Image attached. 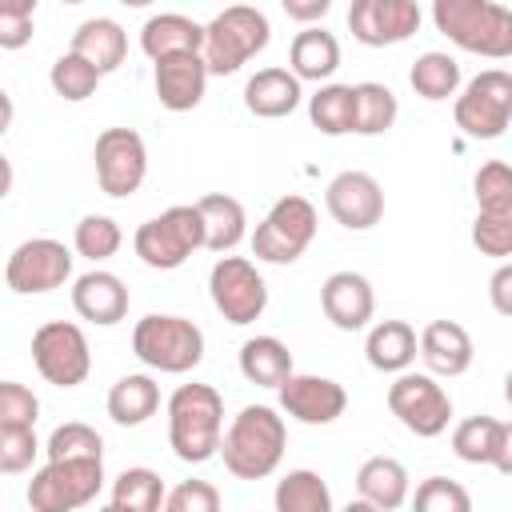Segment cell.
Segmentation results:
<instances>
[{
  "label": "cell",
  "instance_id": "cell-1",
  "mask_svg": "<svg viewBox=\"0 0 512 512\" xmlns=\"http://www.w3.org/2000/svg\"><path fill=\"white\" fill-rule=\"evenodd\" d=\"M284 444H288L284 416H276V408L268 404H248L232 416L220 440V456L236 480H264L280 468Z\"/></svg>",
  "mask_w": 512,
  "mask_h": 512
},
{
  "label": "cell",
  "instance_id": "cell-2",
  "mask_svg": "<svg viewBox=\"0 0 512 512\" xmlns=\"http://www.w3.org/2000/svg\"><path fill=\"white\" fill-rule=\"evenodd\" d=\"M224 440V400L212 384H180L168 396V444L184 464H204Z\"/></svg>",
  "mask_w": 512,
  "mask_h": 512
},
{
  "label": "cell",
  "instance_id": "cell-3",
  "mask_svg": "<svg viewBox=\"0 0 512 512\" xmlns=\"http://www.w3.org/2000/svg\"><path fill=\"white\" fill-rule=\"evenodd\" d=\"M436 28L464 52L508 60L512 56V8L496 0H436Z\"/></svg>",
  "mask_w": 512,
  "mask_h": 512
},
{
  "label": "cell",
  "instance_id": "cell-4",
  "mask_svg": "<svg viewBox=\"0 0 512 512\" xmlns=\"http://www.w3.org/2000/svg\"><path fill=\"white\" fill-rule=\"evenodd\" d=\"M272 40L268 16L252 4H232L224 12H216L204 24V64L208 76H232L244 68V60H252L256 52H264Z\"/></svg>",
  "mask_w": 512,
  "mask_h": 512
},
{
  "label": "cell",
  "instance_id": "cell-5",
  "mask_svg": "<svg viewBox=\"0 0 512 512\" xmlns=\"http://www.w3.org/2000/svg\"><path fill=\"white\" fill-rule=\"evenodd\" d=\"M132 352L140 364L156 368V372H192L204 360V332L184 320V316H164L152 312L144 320H136L132 328Z\"/></svg>",
  "mask_w": 512,
  "mask_h": 512
},
{
  "label": "cell",
  "instance_id": "cell-6",
  "mask_svg": "<svg viewBox=\"0 0 512 512\" xmlns=\"http://www.w3.org/2000/svg\"><path fill=\"white\" fill-rule=\"evenodd\" d=\"M472 192H476L472 244L492 260L512 256V164L504 160L480 164L472 176Z\"/></svg>",
  "mask_w": 512,
  "mask_h": 512
},
{
  "label": "cell",
  "instance_id": "cell-7",
  "mask_svg": "<svg viewBox=\"0 0 512 512\" xmlns=\"http://www.w3.org/2000/svg\"><path fill=\"white\" fill-rule=\"evenodd\" d=\"M132 248L148 268H160V272L180 268L196 248H204V216H200V208L196 204H172L168 212L144 220L136 228V236H132Z\"/></svg>",
  "mask_w": 512,
  "mask_h": 512
},
{
  "label": "cell",
  "instance_id": "cell-8",
  "mask_svg": "<svg viewBox=\"0 0 512 512\" xmlns=\"http://www.w3.org/2000/svg\"><path fill=\"white\" fill-rule=\"evenodd\" d=\"M456 128L472 140H496L512 124V72L504 68H484L476 72L464 92L452 104Z\"/></svg>",
  "mask_w": 512,
  "mask_h": 512
},
{
  "label": "cell",
  "instance_id": "cell-9",
  "mask_svg": "<svg viewBox=\"0 0 512 512\" xmlns=\"http://www.w3.org/2000/svg\"><path fill=\"white\" fill-rule=\"evenodd\" d=\"M312 236H316V208H312V200L288 192V196H280V200L268 208V216L256 224V232H252V252H256V260H264V264H292V260H300V256L308 252Z\"/></svg>",
  "mask_w": 512,
  "mask_h": 512
},
{
  "label": "cell",
  "instance_id": "cell-10",
  "mask_svg": "<svg viewBox=\"0 0 512 512\" xmlns=\"http://www.w3.org/2000/svg\"><path fill=\"white\" fill-rule=\"evenodd\" d=\"M104 488V460H48L28 480L32 512H76Z\"/></svg>",
  "mask_w": 512,
  "mask_h": 512
},
{
  "label": "cell",
  "instance_id": "cell-11",
  "mask_svg": "<svg viewBox=\"0 0 512 512\" xmlns=\"http://www.w3.org/2000/svg\"><path fill=\"white\" fill-rule=\"evenodd\" d=\"M32 364L56 388H76L92 372L88 336L72 320H48L32 332Z\"/></svg>",
  "mask_w": 512,
  "mask_h": 512
},
{
  "label": "cell",
  "instance_id": "cell-12",
  "mask_svg": "<svg viewBox=\"0 0 512 512\" xmlns=\"http://www.w3.org/2000/svg\"><path fill=\"white\" fill-rule=\"evenodd\" d=\"M388 412L420 440H432L452 420V400L428 372H400L388 384Z\"/></svg>",
  "mask_w": 512,
  "mask_h": 512
},
{
  "label": "cell",
  "instance_id": "cell-13",
  "mask_svg": "<svg viewBox=\"0 0 512 512\" xmlns=\"http://www.w3.org/2000/svg\"><path fill=\"white\" fill-rule=\"evenodd\" d=\"M208 292L228 324H252L268 308V284L248 256H220L208 272Z\"/></svg>",
  "mask_w": 512,
  "mask_h": 512
},
{
  "label": "cell",
  "instance_id": "cell-14",
  "mask_svg": "<svg viewBox=\"0 0 512 512\" xmlns=\"http://www.w3.org/2000/svg\"><path fill=\"white\" fill-rule=\"evenodd\" d=\"M92 160H96L100 192L116 196V200L132 196L148 176V148H144L140 132H132V128H104L96 136Z\"/></svg>",
  "mask_w": 512,
  "mask_h": 512
},
{
  "label": "cell",
  "instance_id": "cell-15",
  "mask_svg": "<svg viewBox=\"0 0 512 512\" xmlns=\"http://www.w3.org/2000/svg\"><path fill=\"white\" fill-rule=\"evenodd\" d=\"M68 276H72V252L52 236H32L16 244L4 264V280L16 296H40L64 288Z\"/></svg>",
  "mask_w": 512,
  "mask_h": 512
},
{
  "label": "cell",
  "instance_id": "cell-16",
  "mask_svg": "<svg viewBox=\"0 0 512 512\" xmlns=\"http://www.w3.org/2000/svg\"><path fill=\"white\" fill-rule=\"evenodd\" d=\"M324 204H328V212H332V220L340 228L368 232L384 216V188H380L376 176L348 168V172L332 176V184L324 188Z\"/></svg>",
  "mask_w": 512,
  "mask_h": 512
},
{
  "label": "cell",
  "instance_id": "cell-17",
  "mask_svg": "<svg viewBox=\"0 0 512 512\" xmlns=\"http://www.w3.org/2000/svg\"><path fill=\"white\" fill-rule=\"evenodd\" d=\"M348 28L368 48L404 44L420 28V4H412V0H352Z\"/></svg>",
  "mask_w": 512,
  "mask_h": 512
},
{
  "label": "cell",
  "instance_id": "cell-18",
  "mask_svg": "<svg viewBox=\"0 0 512 512\" xmlns=\"http://www.w3.org/2000/svg\"><path fill=\"white\" fill-rule=\"evenodd\" d=\"M276 392H280V408H284L292 420L312 424V428L340 420L344 408H348L344 384H336V380H328V376H316V372H292Z\"/></svg>",
  "mask_w": 512,
  "mask_h": 512
},
{
  "label": "cell",
  "instance_id": "cell-19",
  "mask_svg": "<svg viewBox=\"0 0 512 512\" xmlns=\"http://www.w3.org/2000/svg\"><path fill=\"white\" fill-rule=\"evenodd\" d=\"M320 308L340 332H360L376 312V292L360 272H332L320 284Z\"/></svg>",
  "mask_w": 512,
  "mask_h": 512
},
{
  "label": "cell",
  "instance_id": "cell-20",
  "mask_svg": "<svg viewBox=\"0 0 512 512\" xmlns=\"http://www.w3.org/2000/svg\"><path fill=\"white\" fill-rule=\"evenodd\" d=\"M152 84H156V100H160L168 112H192V108L204 100L208 64H204V56H200V52L156 60Z\"/></svg>",
  "mask_w": 512,
  "mask_h": 512
},
{
  "label": "cell",
  "instance_id": "cell-21",
  "mask_svg": "<svg viewBox=\"0 0 512 512\" xmlns=\"http://www.w3.org/2000/svg\"><path fill=\"white\" fill-rule=\"evenodd\" d=\"M72 308L80 320L88 324H120L128 316V288L116 272H104V268H92L84 276H76L72 284Z\"/></svg>",
  "mask_w": 512,
  "mask_h": 512
},
{
  "label": "cell",
  "instance_id": "cell-22",
  "mask_svg": "<svg viewBox=\"0 0 512 512\" xmlns=\"http://www.w3.org/2000/svg\"><path fill=\"white\" fill-rule=\"evenodd\" d=\"M472 336L456 320H432L420 332V360L428 364L432 376H464L472 368Z\"/></svg>",
  "mask_w": 512,
  "mask_h": 512
},
{
  "label": "cell",
  "instance_id": "cell-23",
  "mask_svg": "<svg viewBox=\"0 0 512 512\" xmlns=\"http://www.w3.org/2000/svg\"><path fill=\"white\" fill-rule=\"evenodd\" d=\"M140 48H144V56H152V64L168 60V56L204 52V24H196L192 16H180V12H156L140 28Z\"/></svg>",
  "mask_w": 512,
  "mask_h": 512
},
{
  "label": "cell",
  "instance_id": "cell-24",
  "mask_svg": "<svg viewBox=\"0 0 512 512\" xmlns=\"http://www.w3.org/2000/svg\"><path fill=\"white\" fill-rule=\"evenodd\" d=\"M300 80L288 68H260L244 84V108L260 120H280L300 108Z\"/></svg>",
  "mask_w": 512,
  "mask_h": 512
},
{
  "label": "cell",
  "instance_id": "cell-25",
  "mask_svg": "<svg viewBox=\"0 0 512 512\" xmlns=\"http://www.w3.org/2000/svg\"><path fill=\"white\" fill-rule=\"evenodd\" d=\"M68 52L84 56L100 76H108V72H116V68L124 64V56H128V32H124L116 20L96 16V20H84V24L72 32V48H68Z\"/></svg>",
  "mask_w": 512,
  "mask_h": 512
},
{
  "label": "cell",
  "instance_id": "cell-26",
  "mask_svg": "<svg viewBox=\"0 0 512 512\" xmlns=\"http://www.w3.org/2000/svg\"><path fill=\"white\" fill-rule=\"evenodd\" d=\"M416 352H420V336L412 332L408 320H380V324H372V332L364 340V356L376 372H396L400 376V372L412 368Z\"/></svg>",
  "mask_w": 512,
  "mask_h": 512
},
{
  "label": "cell",
  "instance_id": "cell-27",
  "mask_svg": "<svg viewBox=\"0 0 512 512\" xmlns=\"http://www.w3.org/2000/svg\"><path fill=\"white\" fill-rule=\"evenodd\" d=\"M288 64H292V76L296 80H328L336 68H340V40L320 28V24H308L304 32L292 36V48H288Z\"/></svg>",
  "mask_w": 512,
  "mask_h": 512
},
{
  "label": "cell",
  "instance_id": "cell-28",
  "mask_svg": "<svg viewBox=\"0 0 512 512\" xmlns=\"http://www.w3.org/2000/svg\"><path fill=\"white\" fill-rule=\"evenodd\" d=\"M356 492L380 512H396L408 500V468L396 456H368L356 472Z\"/></svg>",
  "mask_w": 512,
  "mask_h": 512
},
{
  "label": "cell",
  "instance_id": "cell-29",
  "mask_svg": "<svg viewBox=\"0 0 512 512\" xmlns=\"http://www.w3.org/2000/svg\"><path fill=\"white\" fill-rule=\"evenodd\" d=\"M196 208H200V216H204V248H212V252H232V248L244 240L248 216H244V204H240L236 196L208 192V196L196 200Z\"/></svg>",
  "mask_w": 512,
  "mask_h": 512
},
{
  "label": "cell",
  "instance_id": "cell-30",
  "mask_svg": "<svg viewBox=\"0 0 512 512\" xmlns=\"http://www.w3.org/2000/svg\"><path fill=\"white\" fill-rule=\"evenodd\" d=\"M160 408V384L144 372H128L108 388V416L120 428H136Z\"/></svg>",
  "mask_w": 512,
  "mask_h": 512
},
{
  "label": "cell",
  "instance_id": "cell-31",
  "mask_svg": "<svg viewBox=\"0 0 512 512\" xmlns=\"http://www.w3.org/2000/svg\"><path fill=\"white\" fill-rule=\"evenodd\" d=\"M240 372L248 384L260 388H280L292 376V352L276 336H252L240 344Z\"/></svg>",
  "mask_w": 512,
  "mask_h": 512
},
{
  "label": "cell",
  "instance_id": "cell-32",
  "mask_svg": "<svg viewBox=\"0 0 512 512\" xmlns=\"http://www.w3.org/2000/svg\"><path fill=\"white\" fill-rule=\"evenodd\" d=\"M308 120L324 136L356 132V84H320L316 96H308Z\"/></svg>",
  "mask_w": 512,
  "mask_h": 512
},
{
  "label": "cell",
  "instance_id": "cell-33",
  "mask_svg": "<svg viewBox=\"0 0 512 512\" xmlns=\"http://www.w3.org/2000/svg\"><path fill=\"white\" fill-rule=\"evenodd\" d=\"M272 504H276V512H332V492L320 472L292 468L288 476L276 480Z\"/></svg>",
  "mask_w": 512,
  "mask_h": 512
},
{
  "label": "cell",
  "instance_id": "cell-34",
  "mask_svg": "<svg viewBox=\"0 0 512 512\" xmlns=\"http://www.w3.org/2000/svg\"><path fill=\"white\" fill-rule=\"evenodd\" d=\"M408 84H412V92L416 96H424V100H448V96H456V88H460V64L448 56V52H420L416 60H412V72H408Z\"/></svg>",
  "mask_w": 512,
  "mask_h": 512
},
{
  "label": "cell",
  "instance_id": "cell-35",
  "mask_svg": "<svg viewBox=\"0 0 512 512\" xmlns=\"http://www.w3.org/2000/svg\"><path fill=\"white\" fill-rule=\"evenodd\" d=\"M164 500H168V488L152 468H124L112 480V504L128 512H164Z\"/></svg>",
  "mask_w": 512,
  "mask_h": 512
},
{
  "label": "cell",
  "instance_id": "cell-36",
  "mask_svg": "<svg viewBox=\"0 0 512 512\" xmlns=\"http://www.w3.org/2000/svg\"><path fill=\"white\" fill-rule=\"evenodd\" d=\"M396 116H400V104L388 84H376V80L356 84V136H380L396 124Z\"/></svg>",
  "mask_w": 512,
  "mask_h": 512
},
{
  "label": "cell",
  "instance_id": "cell-37",
  "mask_svg": "<svg viewBox=\"0 0 512 512\" xmlns=\"http://www.w3.org/2000/svg\"><path fill=\"white\" fill-rule=\"evenodd\" d=\"M496 440H500V420H492V416H468L452 432V452L464 464H492L496 460Z\"/></svg>",
  "mask_w": 512,
  "mask_h": 512
},
{
  "label": "cell",
  "instance_id": "cell-38",
  "mask_svg": "<svg viewBox=\"0 0 512 512\" xmlns=\"http://www.w3.org/2000/svg\"><path fill=\"white\" fill-rule=\"evenodd\" d=\"M120 244H124L120 224H116L112 216H100V212L84 216V220L76 224V232H72V248H76L84 260H92V264H100V260L116 256V252H120Z\"/></svg>",
  "mask_w": 512,
  "mask_h": 512
},
{
  "label": "cell",
  "instance_id": "cell-39",
  "mask_svg": "<svg viewBox=\"0 0 512 512\" xmlns=\"http://www.w3.org/2000/svg\"><path fill=\"white\" fill-rule=\"evenodd\" d=\"M44 452H48V460H104V440L96 428L68 420L60 428H52Z\"/></svg>",
  "mask_w": 512,
  "mask_h": 512
},
{
  "label": "cell",
  "instance_id": "cell-40",
  "mask_svg": "<svg viewBox=\"0 0 512 512\" xmlns=\"http://www.w3.org/2000/svg\"><path fill=\"white\" fill-rule=\"evenodd\" d=\"M48 80H52V92H56V96H64V100H72V104H76V100H88V96L96 92L100 72H96L84 56L64 52V56H56V64H52Z\"/></svg>",
  "mask_w": 512,
  "mask_h": 512
},
{
  "label": "cell",
  "instance_id": "cell-41",
  "mask_svg": "<svg viewBox=\"0 0 512 512\" xmlns=\"http://www.w3.org/2000/svg\"><path fill=\"white\" fill-rule=\"evenodd\" d=\"M412 512H472V496L460 480L448 476H428L416 484Z\"/></svg>",
  "mask_w": 512,
  "mask_h": 512
},
{
  "label": "cell",
  "instance_id": "cell-42",
  "mask_svg": "<svg viewBox=\"0 0 512 512\" xmlns=\"http://www.w3.org/2000/svg\"><path fill=\"white\" fill-rule=\"evenodd\" d=\"M36 416H40L36 392L20 380H4L0 384V428H36Z\"/></svg>",
  "mask_w": 512,
  "mask_h": 512
},
{
  "label": "cell",
  "instance_id": "cell-43",
  "mask_svg": "<svg viewBox=\"0 0 512 512\" xmlns=\"http://www.w3.org/2000/svg\"><path fill=\"white\" fill-rule=\"evenodd\" d=\"M36 0H4L0 4V48H24L32 40Z\"/></svg>",
  "mask_w": 512,
  "mask_h": 512
},
{
  "label": "cell",
  "instance_id": "cell-44",
  "mask_svg": "<svg viewBox=\"0 0 512 512\" xmlns=\"http://www.w3.org/2000/svg\"><path fill=\"white\" fill-rule=\"evenodd\" d=\"M40 452L36 432L32 428H0V472L16 476L24 468H32V456Z\"/></svg>",
  "mask_w": 512,
  "mask_h": 512
},
{
  "label": "cell",
  "instance_id": "cell-45",
  "mask_svg": "<svg viewBox=\"0 0 512 512\" xmlns=\"http://www.w3.org/2000/svg\"><path fill=\"white\" fill-rule=\"evenodd\" d=\"M164 512H220V492L208 480H180L168 488Z\"/></svg>",
  "mask_w": 512,
  "mask_h": 512
},
{
  "label": "cell",
  "instance_id": "cell-46",
  "mask_svg": "<svg viewBox=\"0 0 512 512\" xmlns=\"http://www.w3.org/2000/svg\"><path fill=\"white\" fill-rule=\"evenodd\" d=\"M488 300H492V308H496L500 316L512 320V260H504V264L488 276Z\"/></svg>",
  "mask_w": 512,
  "mask_h": 512
},
{
  "label": "cell",
  "instance_id": "cell-47",
  "mask_svg": "<svg viewBox=\"0 0 512 512\" xmlns=\"http://www.w3.org/2000/svg\"><path fill=\"white\" fill-rule=\"evenodd\" d=\"M328 8H332V0H284L288 20H300V24H308V20H324Z\"/></svg>",
  "mask_w": 512,
  "mask_h": 512
},
{
  "label": "cell",
  "instance_id": "cell-48",
  "mask_svg": "<svg viewBox=\"0 0 512 512\" xmlns=\"http://www.w3.org/2000/svg\"><path fill=\"white\" fill-rule=\"evenodd\" d=\"M492 468L504 472V476H512V420H508V424L500 420V440H496V460H492Z\"/></svg>",
  "mask_w": 512,
  "mask_h": 512
},
{
  "label": "cell",
  "instance_id": "cell-49",
  "mask_svg": "<svg viewBox=\"0 0 512 512\" xmlns=\"http://www.w3.org/2000/svg\"><path fill=\"white\" fill-rule=\"evenodd\" d=\"M344 512H380V508H376V504H368V500H360V496H356V500H348V504H344Z\"/></svg>",
  "mask_w": 512,
  "mask_h": 512
},
{
  "label": "cell",
  "instance_id": "cell-50",
  "mask_svg": "<svg viewBox=\"0 0 512 512\" xmlns=\"http://www.w3.org/2000/svg\"><path fill=\"white\" fill-rule=\"evenodd\" d=\"M504 400L512 404V368H508V376H504Z\"/></svg>",
  "mask_w": 512,
  "mask_h": 512
},
{
  "label": "cell",
  "instance_id": "cell-51",
  "mask_svg": "<svg viewBox=\"0 0 512 512\" xmlns=\"http://www.w3.org/2000/svg\"><path fill=\"white\" fill-rule=\"evenodd\" d=\"M96 512H128V508H120V504H104V508H96Z\"/></svg>",
  "mask_w": 512,
  "mask_h": 512
}]
</instances>
